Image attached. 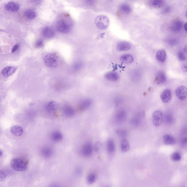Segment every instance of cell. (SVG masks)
<instances>
[{
	"mask_svg": "<svg viewBox=\"0 0 187 187\" xmlns=\"http://www.w3.org/2000/svg\"><path fill=\"white\" fill-rule=\"evenodd\" d=\"M43 35L47 38H51L54 37L55 32L54 29L51 27L47 26L44 28L42 30Z\"/></svg>",
	"mask_w": 187,
	"mask_h": 187,
	"instance_id": "15",
	"label": "cell"
},
{
	"mask_svg": "<svg viewBox=\"0 0 187 187\" xmlns=\"http://www.w3.org/2000/svg\"><path fill=\"white\" fill-rule=\"evenodd\" d=\"M144 116V111H140L131 119L130 122L131 124L133 126H138L140 124Z\"/></svg>",
	"mask_w": 187,
	"mask_h": 187,
	"instance_id": "7",
	"label": "cell"
},
{
	"mask_svg": "<svg viewBox=\"0 0 187 187\" xmlns=\"http://www.w3.org/2000/svg\"><path fill=\"white\" fill-rule=\"evenodd\" d=\"M163 142L166 145H173L176 143V141L172 136L166 134L163 137Z\"/></svg>",
	"mask_w": 187,
	"mask_h": 187,
	"instance_id": "26",
	"label": "cell"
},
{
	"mask_svg": "<svg viewBox=\"0 0 187 187\" xmlns=\"http://www.w3.org/2000/svg\"><path fill=\"white\" fill-rule=\"evenodd\" d=\"M131 48V45L128 43L122 41L118 43L117 45V50L119 52H124L128 51Z\"/></svg>",
	"mask_w": 187,
	"mask_h": 187,
	"instance_id": "16",
	"label": "cell"
},
{
	"mask_svg": "<svg viewBox=\"0 0 187 187\" xmlns=\"http://www.w3.org/2000/svg\"><path fill=\"white\" fill-rule=\"evenodd\" d=\"M44 62L47 66L51 68H55L58 65V59L55 55L48 54L46 55L44 58Z\"/></svg>",
	"mask_w": 187,
	"mask_h": 187,
	"instance_id": "2",
	"label": "cell"
},
{
	"mask_svg": "<svg viewBox=\"0 0 187 187\" xmlns=\"http://www.w3.org/2000/svg\"><path fill=\"white\" fill-rule=\"evenodd\" d=\"M163 121V115L162 112L159 110H156L153 113V122L156 126H158L162 124Z\"/></svg>",
	"mask_w": 187,
	"mask_h": 187,
	"instance_id": "5",
	"label": "cell"
},
{
	"mask_svg": "<svg viewBox=\"0 0 187 187\" xmlns=\"http://www.w3.org/2000/svg\"><path fill=\"white\" fill-rule=\"evenodd\" d=\"M24 15L26 18L29 20H33L36 18L37 14L36 12L33 9H29L27 10L24 13Z\"/></svg>",
	"mask_w": 187,
	"mask_h": 187,
	"instance_id": "27",
	"label": "cell"
},
{
	"mask_svg": "<svg viewBox=\"0 0 187 187\" xmlns=\"http://www.w3.org/2000/svg\"><path fill=\"white\" fill-rule=\"evenodd\" d=\"M58 108V104L54 101L49 102L45 107L46 109L49 112L57 110Z\"/></svg>",
	"mask_w": 187,
	"mask_h": 187,
	"instance_id": "23",
	"label": "cell"
},
{
	"mask_svg": "<svg viewBox=\"0 0 187 187\" xmlns=\"http://www.w3.org/2000/svg\"><path fill=\"white\" fill-rule=\"evenodd\" d=\"M51 138L53 142H57L63 139V136L60 132L55 131L51 134Z\"/></svg>",
	"mask_w": 187,
	"mask_h": 187,
	"instance_id": "21",
	"label": "cell"
},
{
	"mask_svg": "<svg viewBox=\"0 0 187 187\" xmlns=\"http://www.w3.org/2000/svg\"><path fill=\"white\" fill-rule=\"evenodd\" d=\"M92 103V101L91 99H83L79 105V109L82 111L87 110L91 107Z\"/></svg>",
	"mask_w": 187,
	"mask_h": 187,
	"instance_id": "12",
	"label": "cell"
},
{
	"mask_svg": "<svg viewBox=\"0 0 187 187\" xmlns=\"http://www.w3.org/2000/svg\"><path fill=\"white\" fill-rule=\"evenodd\" d=\"M19 47V45L18 44H16L14 45L11 49V52L12 53H14L17 50Z\"/></svg>",
	"mask_w": 187,
	"mask_h": 187,
	"instance_id": "37",
	"label": "cell"
},
{
	"mask_svg": "<svg viewBox=\"0 0 187 187\" xmlns=\"http://www.w3.org/2000/svg\"><path fill=\"white\" fill-rule=\"evenodd\" d=\"M5 9L8 11L15 12L18 11L20 9V5L17 3L10 2L7 3L4 6Z\"/></svg>",
	"mask_w": 187,
	"mask_h": 187,
	"instance_id": "11",
	"label": "cell"
},
{
	"mask_svg": "<svg viewBox=\"0 0 187 187\" xmlns=\"http://www.w3.org/2000/svg\"><path fill=\"white\" fill-rule=\"evenodd\" d=\"M116 134L118 136L121 138H125L127 135V132L123 129H118L116 131Z\"/></svg>",
	"mask_w": 187,
	"mask_h": 187,
	"instance_id": "32",
	"label": "cell"
},
{
	"mask_svg": "<svg viewBox=\"0 0 187 187\" xmlns=\"http://www.w3.org/2000/svg\"><path fill=\"white\" fill-rule=\"evenodd\" d=\"M181 156L178 152H175L172 154L171 159L174 161H178L181 159Z\"/></svg>",
	"mask_w": 187,
	"mask_h": 187,
	"instance_id": "34",
	"label": "cell"
},
{
	"mask_svg": "<svg viewBox=\"0 0 187 187\" xmlns=\"http://www.w3.org/2000/svg\"><path fill=\"white\" fill-rule=\"evenodd\" d=\"M2 154H3L2 152V151H1V152H0V155H1V157H2Z\"/></svg>",
	"mask_w": 187,
	"mask_h": 187,
	"instance_id": "47",
	"label": "cell"
},
{
	"mask_svg": "<svg viewBox=\"0 0 187 187\" xmlns=\"http://www.w3.org/2000/svg\"><path fill=\"white\" fill-rule=\"evenodd\" d=\"M44 46V43L43 40L41 39L38 40L35 44V47L36 48H41Z\"/></svg>",
	"mask_w": 187,
	"mask_h": 187,
	"instance_id": "36",
	"label": "cell"
},
{
	"mask_svg": "<svg viewBox=\"0 0 187 187\" xmlns=\"http://www.w3.org/2000/svg\"><path fill=\"white\" fill-rule=\"evenodd\" d=\"M171 98V93L170 90L166 89L163 92L161 95V99L165 103H167Z\"/></svg>",
	"mask_w": 187,
	"mask_h": 187,
	"instance_id": "20",
	"label": "cell"
},
{
	"mask_svg": "<svg viewBox=\"0 0 187 187\" xmlns=\"http://www.w3.org/2000/svg\"><path fill=\"white\" fill-rule=\"evenodd\" d=\"M105 78L109 80L115 81L119 79V76L116 72H107L105 75Z\"/></svg>",
	"mask_w": 187,
	"mask_h": 187,
	"instance_id": "22",
	"label": "cell"
},
{
	"mask_svg": "<svg viewBox=\"0 0 187 187\" xmlns=\"http://www.w3.org/2000/svg\"><path fill=\"white\" fill-rule=\"evenodd\" d=\"M122 102V99L119 98L115 99V101H114V103H115V104L116 105H119L121 104Z\"/></svg>",
	"mask_w": 187,
	"mask_h": 187,
	"instance_id": "38",
	"label": "cell"
},
{
	"mask_svg": "<svg viewBox=\"0 0 187 187\" xmlns=\"http://www.w3.org/2000/svg\"><path fill=\"white\" fill-rule=\"evenodd\" d=\"M165 1L161 0H155L152 2V6L157 9L163 7L165 6Z\"/></svg>",
	"mask_w": 187,
	"mask_h": 187,
	"instance_id": "30",
	"label": "cell"
},
{
	"mask_svg": "<svg viewBox=\"0 0 187 187\" xmlns=\"http://www.w3.org/2000/svg\"><path fill=\"white\" fill-rule=\"evenodd\" d=\"M107 151L110 154H111L115 151V144L112 139H109L107 141Z\"/></svg>",
	"mask_w": 187,
	"mask_h": 187,
	"instance_id": "25",
	"label": "cell"
},
{
	"mask_svg": "<svg viewBox=\"0 0 187 187\" xmlns=\"http://www.w3.org/2000/svg\"><path fill=\"white\" fill-rule=\"evenodd\" d=\"M56 28L59 32L63 33H68L70 30L69 24L63 20H61L57 22Z\"/></svg>",
	"mask_w": 187,
	"mask_h": 187,
	"instance_id": "6",
	"label": "cell"
},
{
	"mask_svg": "<svg viewBox=\"0 0 187 187\" xmlns=\"http://www.w3.org/2000/svg\"><path fill=\"white\" fill-rule=\"evenodd\" d=\"M17 68L15 67L8 66L5 67L2 70V75L5 78H7L11 76L16 72Z\"/></svg>",
	"mask_w": 187,
	"mask_h": 187,
	"instance_id": "10",
	"label": "cell"
},
{
	"mask_svg": "<svg viewBox=\"0 0 187 187\" xmlns=\"http://www.w3.org/2000/svg\"><path fill=\"white\" fill-rule=\"evenodd\" d=\"M126 116L127 114L126 110L124 109L119 110L115 114L114 119L116 123H121L124 122L126 119Z\"/></svg>",
	"mask_w": 187,
	"mask_h": 187,
	"instance_id": "9",
	"label": "cell"
},
{
	"mask_svg": "<svg viewBox=\"0 0 187 187\" xmlns=\"http://www.w3.org/2000/svg\"><path fill=\"white\" fill-rule=\"evenodd\" d=\"M166 53L163 49L159 50L156 53V58L161 63H164L166 60Z\"/></svg>",
	"mask_w": 187,
	"mask_h": 187,
	"instance_id": "19",
	"label": "cell"
},
{
	"mask_svg": "<svg viewBox=\"0 0 187 187\" xmlns=\"http://www.w3.org/2000/svg\"><path fill=\"white\" fill-rule=\"evenodd\" d=\"M156 80L158 84H163L166 81V77L165 74L162 71L159 72L156 77Z\"/></svg>",
	"mask_w": 187,
	"mask_h": 187,
	"instance_id": "24",
	"label": "cell"
},
{
	"mask_svg": "<svg viewBox=\"0 0 187 187\" xmlns=\"http://www.w3.org/2000/svg\"><path fill=\"white\" fill-rule=\"evenodd\" d=\"M11 133L16 137H20L23 134V130L22 128L18 125H15L11 128Z\"/></svg>",
	"mask_w": 187,
	"mask_h": 187,
	"instance_id": "13",
	"label": "cell"
},
{
	"mask_svg": "<svg viewBox=\"0 0 187 187\" xmlns=\"http://www.w3.org/2000/svg\"><path fill=\"white\" fill-rule=\"evenodd\" d=\"M93 147L91 142H86L82 146L80 149V153L85 157H88L92 154Z\"/></svg>",
	"mask_w": 187,
	"mask_h": 187,
	"instance_id": "4",
	"label": "cell"
},
{
	"mask_svg": "<svg viewBox=\"0 0 187 187\" xmlns=\"http://www.w3.org/2000/svg\"><path fill=\"white\" fill-rule=\"evenodd\" d=\"M184 28L185 30L187 32V22H186L184 24Z\"/></svg>",
	"mask_w": 187,
	"mask_h": 187,
	"instance_id": "45",
	"label": "cell"
},
{
	"mask_svg": "<svg viewBox=\"0 0 187 187\" xmlns=\"http://www.w3.org/2000/svg\"><path fill=\"white\" fill-rule=\"evenodd\" d=\"M171 8L169 7H165L164 9V13H169L171 10Z\"/></svg>",
	"mask_w": 187,
	"mask_h": 187,
	"instance_id": "41",
	"label": "cell"
},
{
	"mask_svg": "<svg viewBox=\"0 0 187 187\" xmlns=\"http://www.w3.org/2000/svg\"><path fill=\"white\" fill-rule=\"evenodd\" d=\"M96 178V176L95 173H90L87 178V182L88 184H92L95 181Z\"/></svg>",
	"mask_w": 187,
	"mask_h": 187,
	"instance_id": "33",
	"label": "cell"
},
{
	"mask_svg": "<svg viewBox=\"0 0 187 187\" xmlns=\"http://www.w3.org/2000/svg\"><path fill=\"white\" fill-rule=\"evenodd\" d=\"M176 42H177V41H176V40H169V44L170 45H173L175 44L176 43Z\"/></svg>",
	"mask_w": 187,
	"mask_h": 187,
	"instance_id": "42",
	"label": "cell"
},
{
	"mask_svg": "<svg viewBox=\"0 0 187 187\" xmlns=\"http://www.w3.org/2000/svg\"><path fill=\"white\" fill-rule=\"evenodd\" d=\"M11 166L16 171H23L26 170L28 167V164L23 159L14 158L11 161Z\"/></svg>",
	"mask_w": 187,
	"mask_h": 187,
	"instance_id": "1",
	"label": "cell"
},
{
	"mask_svg": "<svg viewBox=\"0 0 187 187\" xmlns=\"http://www.w3.org/2000/svg\"><path fill=\"white\" fill-rule=\"evenodd\" d=\"M63 112L64 115L67 117L73 116L75 114V110L69 105L64 106L63 109Z\"/></svg>",
	"mask_w": 187,
	"mask_h": 187,
	"instance_id": "17",
	"label": "cell"
},
{
	"mask_svg": "<svg viewBox=\"0 0 187 187\" xmlns=\"http://www.w3.org/2000/svg\"><path fill=\"white\" fill-rule=\"evenodd\" d=\"M119 9L122 13L126 14H128L131 11V8L130 5L127 4H123L120 6Z\"/></svg>",
	"mask_w": 187,
	"mask_h": 187,
	"instance_id": "31",
	"label": "cell"
},
{
	"mask_svg": "<svg viewBox=\"0 0 187 187\" xmlns=\"http://www.w3.org/2000/svg\"><path fill=\"white\" fill-rule=\"evenodd\" d=\"M178 59L181 61H184L186 59L185 54L182 51H180L178 53Z\"/></svg>",
	"mask_w": 187,
	"mask_h": 187,
	"instance_id": "35",
	"label": "cell"
},
{
	"mask_svg": "<svg viewBox=\"0 0 187 187\" xmlns=\"http://www.w3.org/2000/svg\"><path fill=\"white\" fill-rule=\"evenodd\" d=\"M53 149L49 146H45L41 150V154L42 156L44 158H50L53 155Z\"/></svg>",
	"mask_w": 187,
	"mask_h": 187,
	"instance_id": "14",
	"label": "cell"
},
{
	"mask_svg": "<svg viewBox=\"0 0 187 187\" xmlns=\"http://www.w3.org/2000/svg\"><path fill=\"white\" fill-rule=\"evenodd\" d=\"M176 92L178 98L180 100H185L187 98V88L184 86H180L178 87Z\"/></svg>",
	"mask_w": 187,
	"mask_h": 187,
	"instance_id": "8",
	"label": "cell"
},
{
	"mask_svg": "<svg viewBox=\"0 0 187 187\" xmlns=\"http://www.w3.org/2000/svg\"><path fill=\"white\" fill-rule=\"evenodd\" d=\"M120 146L121 150L122 152H127L130 150V144L126 138H123L122 139L121 142Z\"/></svg>",
	"mask_w": 187,
	"mask_h": 187,
	"instance_id": "29",
	"label": "cell"
},
{
	"mask_svg": "<svg viewBox=\"0 0 187 187\" xmlns=\"http://www.w3.org/2000/svg\"><path fill=\"white\" fill-rule=\"evenodd\" d=\"M184 51L187 54V44H186L184 48Z\"/></svg>",
	"mask_w": 187,
	"mask_h": 187,
	"instance_id": "44",
	"label": "cell"
},
{
	"mask_svg": "<svg viewBox=\"0 0 187 187\" xmlns=\"http://www.w3.org/2000/svg\"><path fill=\"white\" fill-rule=\"evenodd\" d=\"M182 26V23L180 20H176L172 23L170 26L171 30L173 32L179 31Z\"/></svg>",
	"mask_w": 187,
	"mask_h": 187,
	"instance_id": "18",
	"label": "cell"
},
{
	"mask_svg": "<svg viewBox=\"0 0 187 187\" xmlns=\"http://www.w3.org/2000/svg\"><path fill=\"white\" fill-rule=\"evenodd\" d=\"M120 60L122 62L126 64H130L134 61V57L131 55L125 54L121 56Z\"/></svg>",
	"mask_w": 187,
	"mask_h": 187,
	"instance_id": "28",
	"label": "cell"
},
{
	"mask_svg": "<svg viewBox=\"0 0 187 187\" xmlns=\"http://www.w3.org/2000/svg\"><path fill=\"white\" fill-rule=\"evenodd\" d=\"M182 69L184 72L187 73V64H184L182 66Z\"/></svg>",
	"mask_w": 187,
	"mask_h": 187,
	"instance_id": "40",
	"label": "cell"
},
{
	"mask_svg": "<svg viewBox=\"0 0 187 187\" xmlns=\"http://www.w3.org/2000/svg\"><path fill=\"white\" fill-rule=\"evenodd\" d=\"M185 16L186 17V18H187V10L186 11V12L185 13Z\"/></svg>",
	"mask_w": 187,
	"mask_h": 187,
	"instance_id": "48",
	"label": "cell"
},
{
	"mask_svg": "<svg viewBox=\"0 0 187 187\" xmlns=\"http://www.w3.org/2000/svg\"><path fill=\"white\" fill-rule=\"evenodd\" d=\"M50 187H60L59 185H57V184H53V185H51Z\"/></svg>",
	"mask_w": 187,
	"mask_h": 187,
	"instance_id": "46",
	"label": "cell"
},
{
	"mask_svg": "<svg viewBox=\"0 0 187 187\" xmlns=\"http://www.w3.org/2000/svg\"><path fill=\"white\" fill-rule=\"evenodd\" d=\"M95 24L99 29L104 30L108 27L109 21L107 17L104 16H98L95 20Z\"/></svg>",
	"mask_w": 187,
	"mask_h": 187,
	"instance_id": "3",
	"label": "cell"
},
{
	"mask_svg": "<svg viewBox=\"0 0 187 187\" xmlns=\"http://www.w3.org/2000/svg\"><path fill=\"white\" fill-rule=\"evenodd\" d=\"M100 144L99 142H98L95 145V150L97 152H99L100 150L101 147Z\"/></svg>",
	"mask_w": 187,
	"mask_h": 187,
	"instance_id": "39",
	"label": "cell"
},
{
	"mask_svg": "<svg viewBox=\"0 0 187 187\" xmlns=\"http://www.w3.org/2000/svg\"><path fill=\"white\" fill-rule=\"evenodd\" d=\"M80 64H79V63H77V64H76V65H75L74 66V68H75V69H79V68H80V67H81Z\"/></svg>",
	"mask_w": 187,
	"mask_h": 187,
	"instance_id": "43",
	"label": "cell"
}]
</instances>
